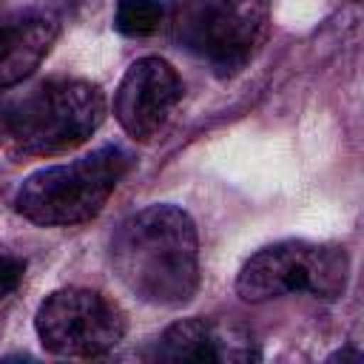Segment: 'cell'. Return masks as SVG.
Returning a JSON list of instances; mask_svg holds the SVG:
<instances>
[{
  "instance_id": "obj_1",
  "label": "cell",
  "mask_w": 364,
  "mask_h": 364,
  "mask_svg": "<svg viewBox=\"0 0 364 364\" xmlns=\"http://www.w3.org/2000/svg\"><path fill=\"white\" fill-rule=\"evenodd\" d=\"M117 279L156 307H179L199 287V239L193 219L176 205H148L111 236Z\"/></svg>"
},
{
  "instance_id": "obj_6",
  "label": "cell",
  "mask_w": 364,
  "mask_h": 364,
  "mask_svg": "<svg viewBox=\"0 0 364 364\" xmlns=\"http://www.w3.org/2000/svg\"><path fill=\"white\" fill-rule=\"evenodd\" d=\"M267 0H193L179 20L185 43L216 71H239L262 46Z\"/></svg>"
},
{
  "instance_id": "obj_12",
  "label": "cell",
  "mask_w": 364,
  "mask_h": 364,
  "mask_svg": "<svg viewBox=\"0 0 364 364\" xmlns=\"http://www.w3.org/2000/svg\"><path fill=\"white\" fill-rule=\"evenodd\" d=\"M361 361V353H350V350H338V353H333L330 355V361Z\"/></svg>"
},
{
  "instance_id": "obj_10",
  "label": "cell",
  "mask_w": 364,
  "mask_h": 364,
  "mask_svg": "<svg viewBox=\"0 0 364 364\" xmlns=\"http://www.w3.org/2000/svg\"><path fill=\"white\" fill-rule=\"evenodd\" d=\"M162 17H165V9L159 0H119L114 26L128 37H148L159 28Z\"/></svg>"
},
{
  "instance_id": "obj_9",
  "label": "cell",
  "mask_w": 364,
  "mask_h": 364,
  "mask_svg": "<svg viewBox=\"0 0 364 364\" xmlns=\"http://www.w3.org/2000/svg\"><path fill=\"white\" fill-rule=\"evenodd\" d=\"M60 26L46 11H17L0 20V91L23 82L48 57Z\"/></svg>"
},
{
  "instance_id": "obj_7",
  "label": "cell",
  "mask_w": 364,
  "mask_h": 364,
  "mask_svg": "<svg viewBox=\"0 0 364 364\" xmlns=\"http://www.w3.org/2000/svg\"><path fill=\"white\" fill-rule=\"evenodd\" d=\"M179 100L182 80L176 68L162 57H139L114 91V117L131 139L148 142L165 128Z\"/></svg>"
},
{
  "instance_id": "obj_3",
  "label": "cell",
  "mask_w": 364,
  "mask_h": 364,
  "mask_svg": "<svg viewBox=\"0 0 364 364\" xmlns=\"http://www.w3.org/2000/svg\"><path fill=\"white\" fill-rule=\"evenodd\" d=\"M128 168L131 156L122 148H97L80 159L34 171L17 188L14 208L23 219L46 228L88 222L105 208Z\"/></svg>"
},
{
  "instance_id": "obj_2",
  "label": "cell",
  "mask_w": 364,
  "mask_h": 364,
  "mask_svg": "<svg viewBox=\"0 0 364 364\" xmlns=\"http://www.w3.org/2000/svg\"><path fill=\"white\" fill-rule=\"evenodd\" d=\"M0 119L26 154H65L88 142L105 119V97L85 80H46L3 102Z\"/></svg>"
},
{
  "instance_id": "obj_11",
  "label": "cell",
  "mask_w": 364,
  "mask_h": 364,
  "mask_svg": "<svg viewBox=\"0 0 364 364\" xmlns=\"http://www.w3.org/2000/svg\"><path fill=\"white\" fill-rule=\"evenodd\" d=\"M23 276H26V262L11 253H0V301L20 287Z\"/></svg>"
},
{
  "instance_id": "obj_8",
  "label": "cell",
  "mask_w": 364,
  "mask_h": 364,
  "mask_svg": "<svg viewBox=\"0 0 364 364\" xmlns=\"http://www.w3.org/2000/svg\"><path fill=\"white\" fill-rule=\"evenodd\" d=\"M151 355L156 361H250L259 358V350L256 341L239 327L182 318L156 338Z\"/></svg>"
},
{
  "instance_id": "obj_4",
  "label": "cell",
  "mask_w": 364,
  "mask_h": 364,
  "mask_svg": "<svg viewBox=\"0 0 364 364\" xmlns=\"http://www.w3.org/2000/svg\"><path fill=\"white\" fill-rule=\"evenodd\" d=\"M347 279L350 256L344 247L287 239L262 247L242 264L236 293L250 304L301 290L316 299H338L347 290Z\"/></svg>"
},
{
  "instance_id": "obj_5",
  "label": "cell",
  "mask_w": 364,
  "mask_h": 364,
  "mask_svg": "<svg viewBox=\"0 0 364 364\" xmlns=\"http://www.w3.org/2000/svg\"><path fill=\"white\" fill-rule=\"evenodd\" d=\"M34 330L40 344L63 358H97L114 350L125 336L122 310L97 290L63 287L46 296Z\"/></svg>"
}]
</instances>
